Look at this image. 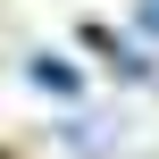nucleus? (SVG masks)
I'll return each mask as SVG.
<instances>
[{
  "label": "nucleus",
  "mask_w": 159,
  "mask_h": 159,
  "mask_svg": "<svg viewBox=\"0 0 159 159\" xmlns=\"http://www.w3.org/2000/svg\"><path fill=\"white\" fill-rule=\"evenodd\" d=\"M59 143H67V151H109V143H117V117H67Z\"/></svg>",
  "instance_id": "nucleus-1"
},
{
  "label": "nucleus",
  "mask_w": 159,
  "mask_h": 159,
  "mask_svg": "<svg viewBox=\"0 0 159 159\" xmlns=\"http://www.w3.org/2000/svg\"><path fill=\"white\" fill-rule=\"evenodd\" d=\"M34 84H50L59 101H84V75H75V67H59V59H34Z\"/></svg>",
  "instance_id": "nucleus-2"
},
{
  "label": "nucleus",
  "mask_w": 159,
  "mask_h": 159,
  "mask_svg": "<svg viewBox=\"0 0 159 159\" xmlns=\"http://www.w3.org/2000/svg\"><path fill=\"white\" fill-rule=\"evenodd\" d=\"M134 34H159V0H143V8H134Z\"/></svg>",
  "instance_id": "nucleus-3"
}]
</instances>
